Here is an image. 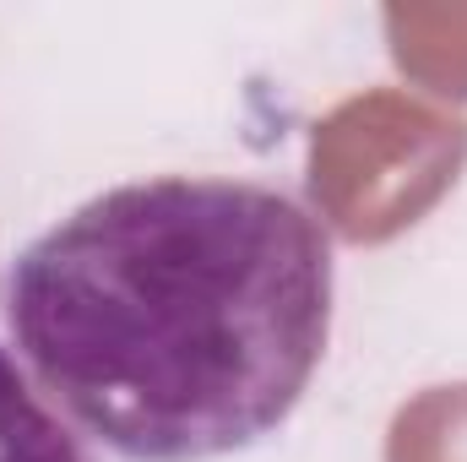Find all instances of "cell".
I'll return each instance as SVG.
<instances>
[{
	"label": "cell",
	"mask_w": 467,
	"mask_h": 462,
	"mask_svg": "<svg viewBox=\"0 0 467 462\" xmlns=\"http://www.w3.org/2000/svg\"><path fill=\"white\" fill-rule=\"evenodd\" d=\"M332 239L261 180H130L44 229L0 310L33 386L125 462L277 436L332 338Z\"/></svg>",
	"instance_id": "obj_1"
},
{
	"label": "cell",
	"mask_w": 467,
	"mask_h": 462,
	"mask_svg": "<svg viewBox=\"0 0 467 462\" xmlns=\"http://www.w3.org/2000/svg\"><path fill=\"white\" fill-rule=\"evenodd\" d=\"M0 462H99L88 436L0 348Z\"/></svg>",
	"instance_id": "obj_3"
},
{
	"label": "cell",
	"mask_w": 467,
	"mask_h": 462,
	"mask_svg": "<svg viewBox=\"0 0 467 462\" xmlns=\"http://www.w3.org/2000/svg\"><path fill=\"white\" fill-rule=\"evenodd\" d=\"M467 120L375 88L337 104L310 136V196L353 245L413 229L462 174Z\"/></svg>",
	"instance_id": "obj_2"
},
{
	"label": "cell",
	"mask_w": 467,
	"mask_h": 462,
	"mask_svg": "<svg viewBox=\"0 0 467 462\" xmlns=\"http://www.w3.org/2000/svg\"><path fill=\"white\" fill-rule=\"evenodd\" d=\"M386 462H467V381L402 403L386 436Z\"/></svg>",
	"instance_id": "obj_4"
}]
</instances>
